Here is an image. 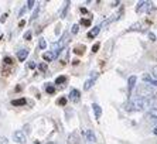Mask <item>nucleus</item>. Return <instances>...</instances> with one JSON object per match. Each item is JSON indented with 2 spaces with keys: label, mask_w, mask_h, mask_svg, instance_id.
Segmentation results:
<instances>
[{
  "label": "nucleus",
  "mask_w": 157,
  "mask_h": 144,
  "mask_svg": "<svg viewBox=\"0 0 157 144\" xmlns=\"http://www.w3.org/2000/svg\"><path fill=\"white\" fill-rule=\"evenodd\" d=\"M99 31H101V25H96V27H94L91 31L88 32V37H89V38H94V37H96L99 34Z\"/></svg>",
  "instance_id": "obj_12"
},
{
  "label": "nucleus",
  "mask_w": 157,
  "mask_h": 144,
  "mask_svg": "<svg viewBox=\"0 0 157 144\" xmlns=\"http://www.w3.org/2000/svg\"><path fill=\"white\" fill-rule=\"evenodd\" d=\"M85 137H86V140L91 144L96 141V136H95V133H94V130H91V129L85 130Z\"/></svg>",
  "instance_id": "obj_6"
},
{
  "label": "nucleus",
  "mask_w": 157,
  "mask_h": 144,
  "mask_svg": "<svg viewBox=\"0 0 157 144\" xmlns=\"http://www.w3.org/2000/svg\"><path fill=\"white\" fill-rule=\"evenodd\" d=\"M43 58H44V61H47V62H51L52 59H54V58H57L54 55V52H45V54H43Z\"/></svg>",
  "instance_id": "obj_14"
},
{
  "label": "nucleus",
  "mask_w": 157,
  "mask_h": 144,
  "mask_svg": "<svg viewBox=\"0 0 157 144\" xmlns=\"http://www.w3.org/2000/svg\"><path fill=\"white\" fill-rule=\"evenodd\" d=\"M6 18H7V13H4V14L2 16V17H0V21L4 23V21H6Z\"/></svg>",
  "instance_id": "obj_28"
},
{
  "label": "nucleus",
  "mask_w": 157,
  "mask_h": 144,
  "mask_svg": "<svg viewBox=\"0 0 157 144\" xmlns=\"http://www.w3.org/2000/svg\"><path fill=\"white\" fill-rule=\"evenodd\" d=\"M29 57V50H26V48H23V50H20L17 52V58H18V61H26V58Z\"/></svg>",
  "instance_id": "obj_8"
},
{
  "label": "nucleus",
  "mask_w": 157,
  "mask_h": 144,
  "mask_svg": "<svg viewBox=\"0 0 157 144\" xmlns=\"http://www.w3.org/2000/svg\"><path fill=\"white\" fill-rule=\"evenodd\" d=\"M147 119H151L154 122H157V108L150 109L149 112H147Z\"/></svg>",
  "instance_id": "obj_10"
},
{
  "label": "nucleus",
  "mask_w": 157,
  "mask_h": 144,
  "mask_svg": "<svg viewBox=\"0 0 157 144\" xmlns=\"http://www.w3.org/2000/svg\"><path fill=\"white\" fill-rule=\"evenodd\" d=\"M98 79V72H92L91 74V78L88 81H85V83H84V89L85 90H89L92 88V85L95 83V81Z\"/></svg>",
  "instance_id": "obj_3"
},
{
  "label": "nucleus",
  "mask_w": 157,
  "mask_h": 144,
  "mask_svg": "<svg viewBox=\"0 0 157 144\" xmlns=\"http://www.w3.org/2000/svg\"><path fill=\"white\" fill-rule=\"evenodd\" d=\"M34 4H36V2H34V0H29V2H27V9H33Z\"/></svg>",
  "instance_id": "obj_22"
},
{
  "label": "nucleus",
  "mask_w": 157,
  "mask_h": 144,
  "mask_svg": "<svg viewBox=\"0 0 157 144\" xmlns=\"http://www.w3.org/2000/svg\"><path fill=\"white\" fill-rule=\"evenodd\" d=\"M26 99L23 97V99H16V100H11V104L13 106H23V104H26Z\"/></svg>",
  "instance_id": "obj_15"
},
{
  "label": "nucleus",
  "mask_w": 157,
  "mask_h": 144,
  "mask_svg": "<svg viewBox=\"0 0 157 144\" xmlns=\"http://www.w3.org/2000/svg\"><path fill=\"white\" fill-rule=\"evenodd\" d=\"M4 62H6V64H11V58L10 57H6V58H4Z\"/></svg>",
  "instance_id": "obj_31"
},
{
  "label": "nucleus",
  "mask_w": 157,
  "mask_h": 144,
  "mask_svg": "<svg viewBox=\"0 0 157 144\" xmlns=\"http://www.w3.org/2000/svg\"><path fill=\"white\" fill-rule=\"evenodd\" d=\"M70 99L72 102H79V99H81V92L78 89H71V92H70Z\"/></svg>",
  "instance_id": "obj_7"
},
{
  "label": "nucleus",
  "mask_w": 157,
  "mask_h": 144,
  "mask_svg": "<svg viewBox=\"0 0 157 144\" xmlns=\"http://www.w3.org/2000/svg\"><path fill=\"white\" fill-rule=\"evenodd\" d=\"M65 103H67V99H65V97H61V99L58 100V104H62V106H64Z\"/></svg>",
  "instance_id": "obj_27"
},
{
  "label": "nucleus",
  "mask_w": 157,
  "mask_h": 144,
  "mask_svg": "<svg viewBox=\"0 0 157 144\" xmlns=\"http://www.w3.org/2000/svg\"><path fill=\"white\" fill-rule=\"evenodd\" d=\"M151 75H153L154 78L157 79V65H156V66H153V69H151Z\"/></svg>",
  "instance_id": "obj_26"
},
{
  "label": "nucleus",
  "mask_w": 157,
  "mask_h": 144,
  "mask_svg": "<svg viewBox=\"0 0 157 144\" xmlns=\"http://www.w3.org/2000/svg\"><path fill=\"white\" fill-rule=\"evenodd\" d=\"M78 31H79V25H78V24H74V25H72V30H71V32H72V34H77Z\"/></svg>",
  "instance_id": "obj_21"
},
{
  "label": "nucleus",
  "mask_w": 157,
  "mask_h": 144,
  "mask_svg": "<svg viewBox=\"0 0 157 144\" xmlns=\"http://www.w3.org/2000/svg\"><path fill=\"white\" fill-rule=\"evenodd\" d=\"M48 144H55V143H48Z\"/></svg>",
  "instance_id": "obj_35"
},
{
  "label": "nucleus",
  "mask_w": 157,
  "mask_h": 144,
  "mask_svg": "<svg viewBox=\"0 0 157 144\" xmlns=\"http://www.w3.org/2000/svg\"><path fill=\"white\" fill-rule=\"evenodd\" d=\"M68 4H70V2H67L65 3V7H64V10H62V17H65V14H67V10H68Z\"/></svg>",
  "instance_id": "obj_24"
},
{
  "label": "nucleus",
  "mask_w": 157,
  "mask_h": 144,
  "mask_svg": "<svg viewBox=\"0 0 157 144\" xmlns=\"http://www.w3.org/2000/svg\"><path fill=\"white\" fill-rule=\"evenodd\" d=\"M78 141H79V137L77 133H71L68 136V144H78Z\"/></svg>",
  "instance_id": "obj_11"
},
{
  "label": "nucleus",
  "mask_w": 157,
  "mask_h": 144,
  "mask_svg": "<svg viewBox=\"0 0 157 144\" xmlns=\"http://www.w3.org/2000/svg\"><path fill=\"white\" fill-rule=\"evenodd\" d=\"M147 103H149L147 100H143V99H136V100H133V102H129V103L124 106V109H126V110H136V112H142V110H144V109H146Z\"/></svg>",
  "instance_id": "obj_1"
},
{
  "label": "nucleus",
  "mask_w": 157,
  "mask_h": 144,
  "mask_svg": "<svg viewBox=\"0 0 157 144\" xmlns=\"http://www.w3.org/2000/svg\"><path fill=\"white\" fill-rule=\"evenodd\" d=\"M67 78L65 76H58L57 79H55V85H61V83H65Z\"/></svg>",
  "instance_id": "obj_18"
},
{
  "label": "nucleus",
  "mask_w": 157,
  "mask_h": 144,
  "mask_svg": "<svg viewBox=\"0 0 157 144\" xmlns=\"http://www.w3.org/2000/svg\"><path fill=\"white\" fill-rule=\"evenodd\" d=\"M40 69H41V71H45V69H47V65H45V64H41L40 65Z\"/></svg>",
  "instance_id": "obj_32"
},
{
  "label": "nucleus",
  "mask_w": 157,
  "mask_h": 144,
  "mask_svg": "<svg viewBox=\"0 0 157 144\" xmlns=\"http://www.w3.org/2000/svg\"><path fill=\"white\" fill-rule=\"evenodd\" d=\"M45 92H47V93H54V92H55L54 85H51V83H47V86H45Z\"/></svg>",
  "instance_id": "obj_16"
},
{
  "label": "nucleus",
  "mask_w": 157,
  "mask_h": 144,
  "mask_svg": "<svg viewBox=\"0 0 157 144\" xmlns=\"http://www.w3.org/2000/svg\"><path fill=\"white\" fill-rule=\"evenodd\" d=\"M153 133H154V134H156V136H157V127H156V129L153 130Z\"/></svg>",
  "instance_id": "obj_34"
},
{
  "label": "nucleus",
  "mask_w": 157,
  "mask_h": 144,
  "mask_svg": "<svg viewBox=\"0 0 157 144\" xmlns=\"http://www.w3.org/2000/svg\"><path fill=\"white\" fill-rule=\"evenodd\" d=\"M31 36H33V32H31V31H27L26 34H24V40L30 41V38H31Z\"/></svg>",
  "instance_id": "obj_23"
},
{
  "label": "nucleus",
  "mask_w": 157,
  "mask_h": 144,
  "mask_svg": "<svg viewBox=\"0 0 157 144\" xmlns=\"http://www.w3.org/2000/svg\"><path fill=\"white\" fill-rule=\"evenodd\" d=\"M142 79H143V82L149 83V85H153V86H157V79L154 78L153 75H151V74H143Z\"/></svg>",
  "instance_id": "obj_5"
},
{
  "label": "nucleus",
  "mask_w": 157,
  "mask_h": 144,
  "mask_svg": "<svg viewBox=\"0 0 157 144\" xmlns=\"http://www.w3.org/2000/svg\"><path fill=\"white\" fill-rule=\"evenodd\" d=\"M74 51H75V54H84L85 47H84V45H82V47H81V45H79V47H77V48H75V50H74Z\"/></svg>",
  "instance_id": "obj_20"
},
{
  "label": "nucleus",
  "mask_w": 157,
  "mask_h": 144,
  "mask_svg": "<svg viewBox=\"0 0 157 144\" xmlns=\"http://www.w3.org/2000/svg\"><path fill=\"white\" fill-rule=\"evenodd\" d=\"M38 13H40V7H37L36 10H34V13H33V16H31V21H34L37 17H38Z\"/></svg>",
  "instance_id": "obj_19"
},
{
  "label": "nucleus",
  "mask_w": 157,
  "mask_h": 144,
  "mask_svg": "<svg viewBox=\"0 0 157 144\" xmlns=\"http://www.w3.org/2000/svg\"><path fill=\"white\" fill-rule=\"evenodd\" d=\"M92 109H94V112H95V119L99 120L101 119V115H102V109H101V106H99L98 103H94L92 104Z\"/></svg>",
  "instance_id": "obj_9"
},
{
  "label": "nucleus",
  "mask_w": 157,
  "mask_h": 144,
  "mask_svg": "<svg viewBox=\"0 0 157 144\" xmlns=\"http://www.w3.org/2000/svg\"><path fill=\"white\" fill-rule=\"evenodd\" d=\"M13 138H14V141L16 143H18V144L26 143V134L23 133L21 130H16L14 133H13Z\"/></svg>",
  "instance_id": "obj_4"
},
{
  "label": "nucleus",
  "mask_w": 157,
  "mask_h": 144,
  "mask_svg": "<svg viewBox=\"0 0 157 144\" xmlns=\"http://www.w3.org/2000/svg\"><path fill=\"white\" fill-rule=\"evenodd\" d=\"M98 50H99V44H95V45L92 47V52H96Z\"/></svg>",
  "instance_id": "obj_30"
},
{
  "label": "nucleus",
  "mask_w": 157,
  "mask_h": 144,
  "mask_svg": "<svg viewBox=\"0 0 157 144\" xmlns=\"http://www.w3.org/2000/svg\"><path fill=\"white\" fill-rule=\"evenodd\" d=\"M149 38H150L151 41H156V36H154L153 32H149Z\"/></svg>",
  "instance_id": "obj_29"
},
{
  "label": "nucleus",
  "mask_w": 157,
  "mask_h": 144,
  "mask_svg": "<svg viewBox=\"0 0 157 144\" xmlns=\"http://www.w3.org/2000/svg\"><path fill=\"white\" fill-rule=\"evenodd\" d=\"M29 68H31V69H33V68H36V64H34V62L31 61V62H30V64H29Z\"/></svg>",
  "instance_id": "obj_33"
},
{
  "label": "nucleus",
  "mask_w": 157,
  "mask_h": 144,
  "mask_svg": "<svg viewBox=\"0 0 157 144\" xmlns=\"http://www.w3.org/2000/svg\"><path fill=\"white\" fill-rule=\"evenodd\" d=\"M150 6H151L150 2L142 0V2H139V3L136 4V11H137V13H144V11H147L150 9Z\"/></svg>",
  "instance_id": "obj_2"
},
{
  "label": "nucleus",
  "mask_w": 157,
  "mask_h": 144,
  "mask_svg": "<svg viewBox=\"0 0 157 144\" xmlns=\"http://www.w3.org/2000/svg\"><path fill=\"white\" fill-rule=\"evenodd\" d=\"M0 144H9L7 138H6V137H3V136H0Z\"/></svg>",
  "instance_id": "obj_25"
},
{
  "label": "nucleus",
  "mask_w": 157,
  "mask_h": 144,
  "mask_svg": "<svg viewBox=\"0 0 157 144\" xmlns=\"http://www.w3.org/2000/svg\"><path fill=\"white\" fill-rule=\"evenodd\" d=\"M38 47H40V50H45V48H47V41L44 40V38H40V43H38Z\"/></svg>",
  "instance_id": "obj_17"
},
{
  "label": "nucleus",
  "mask_w": 157,
  "mask_h": 144,
  "mask_svg": "<svg viewBox=\"0 0 157 144\" xmlns=\"http://www.w3.org/2000/svg\"><path fill=\"white\" fill-rule=\"evenodd\" d=\"M136 81H137V78H136L135 75L129 76V79H128V86H129V90H132V89H133V88H135V85H136Z\"/></svg>",
  "instance_id": "obj_13"
}]
</instances>
